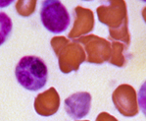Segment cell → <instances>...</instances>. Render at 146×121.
<instances>
[{
  "label": "cell",
  "instance_id": "obj_1",
  "mask_svg": "<svg viewBox=\"0 0 146 121\" xmlns=\"http://www.w3.org/2000/svg\"><path fill=\"white\" fill-rule=\"evenodd\" d=\"M15 77L21 87L31 92L43 89L48 81V68L38 56L27 55L16 65Z\"/></svg>",
  "mask_w": 146,
  "mask_h": 121
},
{
  "label": "cell",
  "instance_id": "obj_2",
  "mask_svg": "<svg viewBox=\"0 0 146 121\" xmlns=\"http://www.w3.org/2000/svg\"><path fill=\"white\" fill-rule=\"evenodd\" d=\"M39 18L45 30L55 35L66 32L71 25V15L59 0H44L40 7Z\"/></svg>",
  "mask_w": 146,
  "mask_h": 121
},
{
  "label": "cell",
  "instance_id": "obj_3",
  "mask_svg": "<svg viewBox=\"0 0 146 121\" xmlns=\"http://www.w3.org/2000/svg\"><path fill=\"white\" fill-rule=\"evenodd\" d=\"M91 95L86 92L73 94L64 100V107L67 115L74 120L86 117L90 111Z\"/></svg>",
  "mask_w": 146,
  "mask_h": 121
},
{
  "label": "cell",
  "instance_id": "obj_4",
  "mask_svg": "<svg viewBox=\"0 0 146 121\" xmlns=\"http://www.w3.org/2000/svg\"><path fill=\"white\" fill-rule=\"evenodd\" d=\"M13 30V22L8 14L0 11V46L9 39Z\"/></svg>",
  "mask_w": 146,
  "mask_h": 121
},
{
  "label": "cell",
  "instance_id": "obj_5",
  "mask_svg": "<svg viewBox=\"0 0 146 121\" xmlns=\"http://www.w3.org/2000/svg\"><path fill=\"white\" fill-rule=\"evenodd\" d=\"M13 1H3L0 2V7H6V6H9L10 4H12Z\"/></svg>",
  "mask_w": 146,
  "mask_h": 121
}]
</instances>
